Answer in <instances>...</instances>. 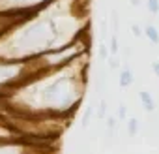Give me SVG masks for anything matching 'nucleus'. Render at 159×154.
I'll list each match as a JSON object with an SVG mask.
<instances>
[{
	"label": "nucleus",
	"instance_id": "nucleus-14",
	"mask_svg": "<svg viewBox=\"0 0 159 154\" xmlns=\"http://www.w3.org/2000/svg\"><path fill=\"white\" fill-rule=\"evenodd\" d=\"M118 12L116 10H112L111 12V26H112V34H116L118 36Z\"/></svg>",
	"mask_w": 159,
	"mask_h": 154
},
{
	"label": "nucleus",
	"instance_id": "nucleus-7",
	"mask_svg": "<svg viewBox=\"0 0 159 154\" xmlns=\"http://www.w3.org/2000/svg\"><path fill=\"white\" fill-rule=\"evenodd\" d=\"M94 115H96L94 107H86V109H84L83 118H81V130H88V128H90V120H92Z\"/></svg>",
	"mask_w": 159,
	"mask_h": 154
},
{
	"label": "nucleus",
	"instance_id": "nucleus-11",
	"mask_svg": "<svg viewBox=\"0 0 159 154\" xmlns=\"http://www.w3.org/2000/svg\"><path fill=\"white\" fill-rule=\"evenodd\" d=\"M146 10L152 15H159V0H146Z\"/></svg>",
	"mask_w": 159,
	"mask_h": 154
},
{
	"label": "nucleus",
	"instance_id": "nucleus-6",
	"mask_svg": "<svg viewBox=\"0 0 159 154\" xmlns=\"http://www.w3.org/2000/svg\"><path fill=\"white\" fill-rule=\"evenodd\" d=\"M144 38L153 43V45H159V30L153 26V25H146L144 26Z\"/></svg>",
	"mask_w": 159,
	"mask_h": 154
},
{
	"label": "nucleus",
	"instance_id": "nucleus-16",
	"mask_svg": "<svg viewBox=\"0 0 159 154\" xmlns=\"http://www.w3.org/2000/svg\"><path fill=\"white\" fill-rule=\"evenodd\" d=\"M152 71L155 73V77H159V60L157 62H152Z\"/></svg>",
	"mask_w": 159,
	"mask_h": 154
},
{
	"label": "nucleus",
	"instance_id": "nucleus-8",
	"mask_svg": "<svg viewBox=\"0 0 159 154\" xmlns=\"http://www.w3.org/2000/svg\"><path fill=\"white\" fill-rule=\"evenodd\" d=\"M107 113H109V103H107V100H99V103H98V109H96V118L98 120H103V118H107Z\"/></svg>",
	"mask_w": 159,
	"mask_h": 154
},
{
	"label": "nucleus",
	"instance_id": "nucleus-1",
	"mask_svg": "<svg viewBox=\"0 0 159 154\" xmlns=\"http://www.w3.org/2000/svg\"><path fill=\"white\" fill-rule=\"evenodd\" d=\"M88 60L90 55L67 68L38 75L0 100L8 102L10 109L19 115H43L67 120L84 100L90 73Z\"/></svg>",
	"mask_w": 159,
	"mask_h": 154
},
{
	"label": "nucleus",
	"instance_id": "nucleus-5",
	"mask_svg": "<svg viewBox=\"0 0 159 154\" xmlns=\"http://www.w3.org/2000/svg\"><path fill=\"white\" fill-rule=\"evenodd\" d=\"M125 130H127V135H129V137H137L139 132H140V120L135 118V117L127 118V120H125Z\"/></svg>",
	"mask_w": 159,
	"mask_h": 154
},
{
	"label": "nucleus",
	"instance_id": "nucleus-15",
	"mask_svg": "<svg viewBox=\"0 0 159 154\" xmlns=\"http://www.w3.org/2000/svg\"><path fill=\"white\" fill-rule=\"evenodd\" d=\"M131 34H133L135 38L144 36V26H140V25H131Z\"/></svg>",
	"mask_w": 159,
	"mask_h": 154
},
{
	"label": "nucleus",
	"instance_id": "nucleus-3",
	"mask_svg": "<svg viewBox=\"0 0 159 154\" xmlns=\"http://www.w3.org/2000/svg\"><path fill=\"white\" fill-rule=\"evenodd\" d=\"M118 85L120 89H129L135 85V73L129 66H124L120 68V73H118Z\"/></svg>",
	"mask_w": 159,
	"mask_h": 154
},
{
	"label": "nucleus",
	"instance_id": "nucleus-12",
	"mask_svg": "<svg viewBox=\"0 0 159 154\" xmlns=\"http://www.w3.org/2000/svg\"><path fill=\"white\" fill-rule=\"evenodd\" d=\"M107 66H109V70H111V71L120 70V58H118V55H111V56H109V60H107Z\"/></svg>",
	"mask_w": 159,
	"mask_h": 154
},
{
	"label": "nucleus",
	"instance_id": "nucleus-4",
	"mask_svg": "<svg viewBox=\"0 0 159 154\" xmlns=\"http://www.w3.org/2000/svg\"><path fill=\"white\" fill-rule=\"evenodd\" d=\"M139 100H140V105H142L144 111H148V113L155 111V100H153V96L148 90H140L139 92Z\"/></svg>",
	"mask_w": 159,
	"mask_h": 154
},
{
	"label": "nucleus",
	"instance_id": "nucleus-9",
	"mask_svg": "<svg viewBox=\"0 0 159 154\" xmlns=\"http://www.w3.org/2000/svg\"><path fill=\"white\" fill-rule=\"evenodd\" d=\"M109 56H111L109 45H105V43H99V45H98V58H99L101 62H107V60H109Z\"/></svg>",
	"mask_w": 159,
	"mask_h": 154
},
{
	"label": "nucleus",
	"instance_id": "nucleus-13",
	"mask_svg": "<svg viewBox=\"0 0 159 154\" xmlns=\"http://www.w3.org/2000/svg\"><path fill=\"white\" fill-rule=\"evenodd\" d=\"M120 122H125L127 120V107L124 105V103H120L118 107H116V115H114Z\"/></svg>",
	"mask_w": 159,
	"mask_h": 154
},
{
	"label": "nucleus",
	"instance_id": "nucleus-17",
	"mask_svg": "<svg viewBox=\"0 0 159 154\" xmlns=\"http://www.w3.org/2000/svg\"><path fill=\"white\" fill-rule=\"evenodd\" d=\"M129 4L135 6V8H140L142 6V0H129Z\"/></svg>",
	"mask_w": 159,
	"mask_h": 154
},
{
	"label": "nucleus",
	"instance_id": "nucleus-10",
	"mask_svg": "<svg viewBox=\"0 0 159 154\" xmlns=\"http://www.w3.org/2000/svg\"><path fill=\"white\" fill-rule=\"evenodd\" d=\"M109 51H111V55H120V41H118V36L116 34H111Z\"/></svg>",
	"mask_w": 159,
	"mask_h": 154
},
{
	"label": "nucleus",
	"instance_id": "nucleus-2",
	"mask_svg": "<svg viewBox=\"0 0 159 154\" xmlns=\"http://www.w3.org/2000/svg\"><path fill=\"white\" fill-rule=\"evenodd\" d=\"M88 30H90V26L84 32H81L77 38H73L71 41H67V43H64L60 47L49 49V51L38 55L36 58H32L30 62H32L36 77L43 75V73H49V71H56V70L67 68L73 62L88 56L90 55V47H92V34Z\"/></svg>",
	"mask_w": 159,
	"mask_h": 154
}]
</instances>
